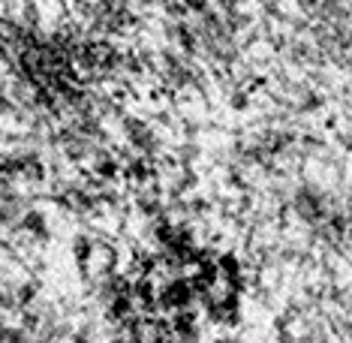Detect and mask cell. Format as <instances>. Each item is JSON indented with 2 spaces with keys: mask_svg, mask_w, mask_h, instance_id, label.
<instances>
[]
</instances>
